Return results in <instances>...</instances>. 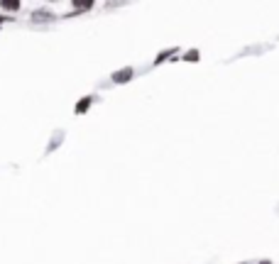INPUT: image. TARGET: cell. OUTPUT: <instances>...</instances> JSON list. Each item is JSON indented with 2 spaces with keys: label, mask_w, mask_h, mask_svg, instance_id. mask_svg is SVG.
I'll return each mask as SVG.
<instances>
[{
  "label": "cell",
  "mask_w": 279,
  "mask_h": 264,
  "mask_svg": "<svg viewBox=\"0 0 279 264\" xmlns=\"http://www.w3.org/2000/svg\"><path fill=\"white\" fill-rule=\"evenodd\" d=\"M132 76H135V71H132V69H122V71L113 74V81H115V83H125V81H130Z\"/></svg>",
  "instance_id": "cell-1"
},
{
  "label": "cell",
  "mask_w": 279,
  "mask_h": 264,
  "mask_svg": "<svg viewBox=\"0 0 279 264\" xmlns=\"http://www.w3.org/2000/svg\"><path fill=\"white\" fill-rule=\"evenodd\" d=\"M3 8H5V10H18L20 3H18V0H3Z\"/></svg>",
  "instance_id": "cell-3"
},
{
  "label": "cell",
  "mask_w": 279,
  "mask_h": 264,
  "mask_svg": "<svg viewBox=\"0 0 279 264\" xmlns=\"http://www.w3.org/2000/svg\"><path fill=\"white\" fill-rule=\"evenodd\" d=\"M91 101H93L91 96H88V98H83V101L76 105V113H86V110H88V105H91Z\"/></svg>",
  "instance_id": "cell-2"
},
{
  "label": "cell",
  "mask_w": 279,
  "mask_h": 264,
  "mask_svg": "<svg viewBox=\"0 0 279 264\" xmlns=\"http://www.w3.org/2000/svg\"><path fill=\"white\" fill-rule=\"evenodd\" d=\"M262 264H269V262H262Z\"/></svg>",
  "instance_id": "cell-5"
},
{
  "label": "cell",
  "mask_w": 279,
  "mask_h": 264,
  "mask_svg": "<svg viewBox=\"0 0 279 264\" xmlns=\"http://www.w3.org/2000/svg\"><path fill=\"white\" fill-rule=\"evenodd\" d=\"M184 59H189V61H196V59H199V52H189Z\"/></svg>",
  "instance_id": "cell-4"
}]
</instances>
